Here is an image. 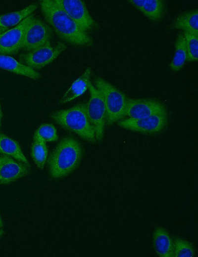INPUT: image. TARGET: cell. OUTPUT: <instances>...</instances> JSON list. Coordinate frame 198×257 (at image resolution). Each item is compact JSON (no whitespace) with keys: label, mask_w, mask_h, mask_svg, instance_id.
Listing matches in <instances>:
<instances>
[{"label":"cell","mask_w":198,"mask_h":257,"mask_svg":"<svg viewBox=\"0 0 198 257\" xmlns=\"http://www.w3.org/2000/svg\"><path fill=\"white\" fill-rule=\"evenodd\" d=\"M45 20L61 40L75 45L89 46L93 40L60 7L54 0L40 1Z\"/></svg>","instance_id":"1"},{"label":"cell","mask_w":198,"mask_h":257,"mask_svg":"<svg viewBox=\"0 0 198 257\" xmlns=\"http://www.w3.org/2000/svg\"><path fill=\"white\" fill-rule=\"evenodd\" d=\"M83 154L80 143L72 137L62 139L48 159L49 173L54 179L63 177L79 165Z\"/></svg>","instance_id":"2"},{"label":"cell","mask_w":198,"mask_h":257,"mask_svg":"<svg viewBox=\"0 0 198 257\" xmlns=\"http://www.w3.org/2000/svg\"><path fill=\"white\" fill-rule=\"evenodd\" d=\"M50 116L61 127L81 138L93 143L97 142L94 129L87 115L86 103H79L67 109L54 111Z\"/></svg>","instance_id":"3"},{"label":"cell","mask_w":198,"mask_h":257,"mask_svg":"<svg viewBox=\"0 0 198 257\" xmlns=\"http://www.w3.org/2000/svg\"><path fill=\"white\" fill-rule=\"evenodd\" d=\"M96 88L103 99L106 111V124L111 125L125 117L127 97L114 86L97 77L95 79Z\"/></svg>","instance_id":"4"},{"label":"cell","mask_w":198,"mask_h":257,"mask_svg":"<svg viewBox=\"0 0 198 257\" xmlns=\"http://www.w3.org/2000/svg\"><path fill=\"white\" fill-rule=\"evenodd\" d=\"M88 89L90 97L86 103L87 115L94 129L96 141L100 142L103 139L106 123V108L101 95L91 81Z\"/></svg>","instance_id":"5"},{"label":"cell","mask_w":198,"mask_h":257,"mask_svg":"<svg viewBox=\"0 0 198 257\" xmlns=\"http://www.w3.org/2000/svg\"><path fill=\"white\" fill-rule=\"evenodd\" d=\"M67 48L63 43H48L19 55V62L33 70L42 69L51 63Z\"/></svg>","instance_id":"6"},{"label":"cell","mask_w":198,"mask_h":257,"mask_svg":"<svg viewBox=\"0 0 198 257\" xmlns=\"http://www.w3.org/2000/svg\"><path fill=\"white\" fill-rule=\"evenodd\" d=\"M168 121L167 114H158L148 117L133 119L128 118L118 122L122 128L144 134H155L162 130Z\"/></svg>","instance_id":"7"},{"label":"cell","mask_w":198,"mask_h":257,"mask_svg":"<svg viewBox=\"0 0 198 257\" xmlns=\"http://www.w3.org/2000/svg\"><path fill=\"white\" fill-rule=\"evenodd\" d=\"M52 36L51 28L34 17L25 31L22 49L28 52L50 43Z\"/></svg>","instance_id":"8"},{"label":"cell","mask_w":198,"mask_h":257,"mask_svg":"<svg viewBox=\"0 0 198 257\" xmlns=\"http://www.w3.org/2000/svg\"><path fill=\"white\" fill-rule=\"evenodd\" d=\"M33 18L31 14L14 28L0 34V54L14 55L22 49L25 31Z\"/></svg>","instance_id":"9"},{"label":"cell","mask_w":198,"mask_h":257,"mask_svg":"<svg viewBox=\"0 0 198 257\" xmlns=\"http://www.w3.org/2000/svg\"><path fill=\"white\" fill-rule=\"evenodd\" d=\"M55 2L76 23L86 32L95 26L85 2L81 0H54Z\"/></svg>","instance_id":"10"},{"label":"cell","mask_w":198,"mask_h":257,"mask_svg":"<svg viewBox=\"0 0 198 257\" xmlns=\"http://www.w3.org/2000/svg\"><path fill=\"white\" fill-rule=\"evenodd\" d=\"M167 113L165 106L151 98H127L125 116L138 119L151 115Z\"/></svg>","instance_id":"11"},{"label":"cell","mask_w":198,"mask_h":257,"mask_svg":"<svg viewBox=\"0 0 198 257\" xmlns=\"http://www.w3.org/2000/svg\"><path fill=\"white\" fill-rule=\"evenodd\" d=\"M29 168L24 164L6 155L0 156V185L11 183L27 175Z\"/></svg>","instance_id":"12"},{"label":"cell","mask_w":198,"mask_h":257,"mask_svg":"<svg viewBox=\"0 0 198 257\" xmlns=\"http://www.w3.org/2000/svg\"><path fill=\"white\" fill-rule=\"evenodd\" d=\"M0 69L34 80H37L41 78V75L38 72L24 65L9 55L0 54Z\"/></svg>","instance_id":"13"},{"label":"cell","mask_w":198,"mask_h":257,"mask_svg":"<svg viewBox=\"0 0 198 257\" xmlns=\"http://www.w3.org/2000/svg\"><path fill=\"white\" fill-rule=\"evenodd\" d=\"M153 245L160 257H174L173 242L168 233L161 227H157L153 233Z\"/></svg>","instance_id":"14"},{"label":"cell","mask_w":198,"mask_h":257,"mask_svg":"<svg viewBox=\"0 0 198 257\" xmlns=\"http://www.w3.org/2000/svg\"><path fill=\"white\" fill-rule=\"evenodd\" d=\"M91 74V68H87L83 74L73 82L62 96L59 102L65 103L82 95L88 89Z\"/></svg>","instance_id":"15"},{"label":"cell","mask_w":198,"mask_h":257,"mask_svg":"<svg viewBox=\"0 0 198 257\" xmlns=\"http://www.w3.org/2000/svg\"><path fill=\"white\" fill-rule=\"evenodd\" d=\"M0 154L11 157L29 168L30 164L22 152L19 143L3 133H0Z\"/></svg>","instance_id":"16"},{"label":"cell","mask_w":198,"mask_h":257,"mask_svg":"<svg viewBox=\"0 0 198 257\" xmlns=\"http://www.w3.org/2000/svg\"><path fill=\"white\" fill-rule=\"evenodd\" d=\"M172 27L198 35V10L196 9L181 14L175 19Z\"/></svg>","instance_id":"17"},{"label":"cell","mask_w":198,"mask_h":257,"mask_svg":"<svg viewBox=\"0 0 198 257\" xmlns=\"http://www.w3.org/2000/svg\"><path fill=\"white\" fill-rule=\"evenodd\" d=\"M37 7L38 4H31L19 11L0 15V27L8 28L17 25L31 15Z\"/></svg>","instance_id":"18"},{"label":"cell","mask_w":198,"mask_h":257,"mask_svg":"<svg viewBox=\"0 0 198 257\" xmlns=\"http://www.w3.org/2000/svg\"><path fill=\"white\" fill-rule=\"evenodd\" d=\"M187 61V52L183 34L180 33L175 43V51L169 67L174 72L179 71Z\"/></svg>","instance_id":"19"},{"label":"cell","mask_w":198,"mask_h":257,"mask_svg":"<svg viewBox=\"0 0 198 257\" xmlns=\"http://www.w3.org/2000/svg\"><path fill=\"white\" fill-rule=\"evenodd\" d=\"M48 154L46 142L33 138L31 147V155L36 165L43 169L45 165Z\"/></svg>","instance_id":"20"},{"label":"cell","mask_w":198,"mask_h":257,"mask_svg":"<svg viewBox=\"0 0 198 257\" xmlns=\"http://www.w3.org/2000/svg\"><path fill=\"white\" fill-rule=\"evenodd\" d=\"M141 12L151 20H159L165 12L164 3L162 0H146Z\"/></svg>","instance_id":"21"},{"label":"cell","mask_w":198,"mask_h":257,"mask_svg":"<svg viewBox=\"0 0 198 257\" xmlns=\"http://www.w3.org/2000/svg\"><path fill=\"white\" fill-rule=\"evenodd\" d=\"M33 138L38 139L47 142L56 141L58 136L56 129L52 124L44 123L41 124L35 130Z\"/></svg>","instance_id":"22"},{"label":"cell","mask_w":198,"mask_h":257,"mask_svg":"<svg viewBox=\"0 0 198 257\" xmlns=\"http://www.w3.org/2000/svg\"><path fill=\"white\" fill-rule=\"evenodd\" d=\"M187 52V61H197L198 59V35L184 32Z\"/></svg>","instance_id":"23"},{"label":"cell","mask_w":198,"mask_h":257,"mask_svg":"<svg viewBox=\"0 0 198 257\" xmlns=\"http://www.w3.org/2000/svg\"><path fill=\"white\" fill-rule=\"evenodd\" d=\"M174 257H193L195 249L189 242L181 238H176L173 242Z\"/></svg>","instance_id":"24"},{"label":"cell","mask_w":198,"mask_h":257,"mask_svg":"<svg viewBox=\"0 0 198 257\" xmlns=\"http://www.w3.org/2000/svg\"><path fill=\"white\" fill-rule=\"evenodd\" d=\"M128 1L140 11H141L145 4L146 0H129Z\"/></svg>","instance_id":"25"},{"label":"cell","mask_w":198,"mask_h":257,"mask_svg":"<svg viewBox=\"0 0 198 257\" xmlns=\"http://www.w3.org/2000/svg\"><path fill=\"white\" fill-rule=\"evenodd\" d=\"M2 108H1V101L0 99V127L1 124L2 119Z\"/></svg>","instance_id":"26"},{"label":"cell","mask_w":198,"mask_h":257,"mask_svg":"<svg viewBox=\"0 0 198 257\" xmlns=\"http://www.w3.org/2000/svg\"><path fill=\"white\" fill-rule=\"evenodd\" d=\"M7 30H8V28L0 27V34L6 31Z\"/></svg>","instance_id":"27"},{"label":"cell","mask_w":198,"mask_h":257,"mask_svg":"<svg viewBox=\"0 0 198 257\" xmlns=\"http://www.w3.org/2000/svg\"><path fill=\"white\" fill-rule=\"evenodd\" d=\"M3 227V222L2 221L0 215V228H2Z\"/></svg>","instance_id":"28"},{"label":"cell","mask_w":198,"mask_h":257,"mask_svg":"<svg viewBox=\"0 0 198 257\" xmlns=\"http://www.w3.org/2000/svg\"><path fill=\"white\" fill-rule=\"evenodd\" d=\"M3 234V231L1 229V228H0V237L2 236V235Z\"/></svg>","instance_id":"29"}]
</instances>
